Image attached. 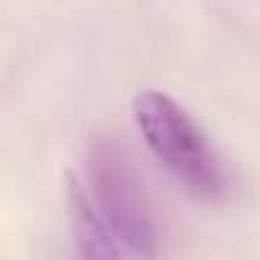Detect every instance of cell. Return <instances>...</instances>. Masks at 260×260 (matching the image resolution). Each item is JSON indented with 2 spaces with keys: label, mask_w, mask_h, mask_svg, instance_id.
<instances>
[{
  "label": "cell",
  "mask_w": 260,
  "mask_h": 260,
  "mask_svg": "<svg viewBox=\"0 0 260 260\" xmlns=\"http://www.w3.org/2000/svg\"><path fill=\"white\" fill-rule=\"evenodd\" d=\"M71 226L83 257H156L159 217L119 138L98 135L68 187Z\"/></svg>",
  "instance_id": "1"
},
{
  "label": "cell",
  "mask_w": 260,
  "mask_h": 260,
  "mask_svg": "<svg viewBox=\"0 0 260 260\" xmlns=\"http://www.w3.org/2000/svg\"><path fill=\"white\" fill-rule=\"evenodd\" d=\"M135 122L150 153L199 199L220 202L233 190L230 166L208 132L166 92H141L135 98Z\"/></svg>",
  "instance_id": "2"
}]
</instances>
